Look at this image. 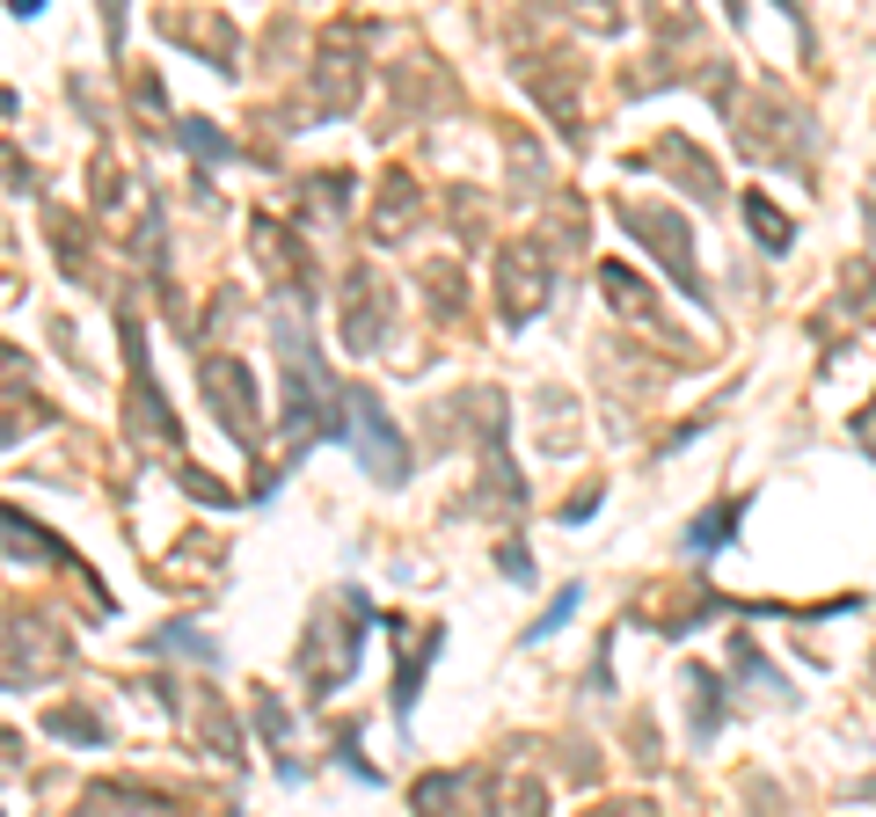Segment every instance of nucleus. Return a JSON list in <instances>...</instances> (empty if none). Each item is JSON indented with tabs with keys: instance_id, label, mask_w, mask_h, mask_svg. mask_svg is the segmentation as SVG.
Returning a JSON list of instances; mask_svg holds the SVG:
<instances>
[{
	"instance_id": "obj_1",
	"label": "nucleus",
	"mask_w": 876,
	"mask_h": 817,
	"mask_svg": "<svg viewBox=\"0 0 876 817\" xmlns=\"http://www.w3.org/2000/svg\"><path fill=\"white\" fill-rule=\"evenodd\" d=\"M350 417H358V423H344V431H350V446L366 452V468H380L387 482H403V438H395L380 417H373V401H366V395H350Z\"/></svg>"
}]
</instances>
